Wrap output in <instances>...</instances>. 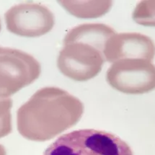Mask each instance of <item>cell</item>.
<instances>
[{"instance_id": "1", "label": "cell", "mask_w": 155, "mask_h": 155, "mask_svg": "<svg viewBox=\"0 0 155 155\" xmlns=\"http://www.w3.org/2000/svg\"><path fill=\"white\" fill-rule=\"evenodd\" d=\"M84 113L78 98L56 87L40 89L17 112V126L22 137L46 141L76 125Z\"/></svg>"}, {"instance_id": "2", "label": "cell", "mask_w": 155, "mask_h": 155, "mask_svg": "<svg viewBox=\"0 0 155 155\" xmlns=\"http://www.w3.org/2000/svg\"><path fill=\"white\" fill-rule=\"evenodd\" d=\"M116 31L107 25H79L68 32L57 58V67L64 76L74 81L90 80L101 71L107 41Z\"/></svg>"}, {"instance_id": "3", "label": "cell", "mask_w": 155, "mask_h": 155, "mask_svg": "<svg viewBox=\"0 0 155 155\" xmlns=\"http://www.w3.org/2000/svg\"><path fill=\"white\" fill-rule=\"evenodd\" d=\"M43 155H134L118 136L95 129H80L58 137Z\"/></svg>"}, {"instance_id": "4", "label": "cell", "mask_w": 155, "mask_h": 155, "mask_svg": "<svg viewBox=\"0 0 155 155\" xmlns=\"http://www.w3.org/2000/svg\"><path fill=\"white\" fill-rule=\"evenodd\" d=\"M39 62L31 54L0 46V97H9L38 78Z\"/></svg>"}, {"instance_id": "5", "label": "cell", "mask_w": 155, "mask_h": 155, "mask_svg": "<svg viewBox=\"0 0 155 155\" xmlns=\"http://www.w3.org/2000/svg\"><path fill=\"white\" fill-rule=\"evenodd\" d=\"M106 79L113 89L123 93H147L155 89V66L146 59L119 60L110 67Z\"/></svg>"}, {"instance_id": "6", "label": "cell", "mask_w": 155, "mask_h": 155, "mask_svg": "<svg viewBox=\"0 0 155 155\" xmlns=\"http://www.w3.org/2000/svg\"><path fill=\"white\" fill-rule=\"evenodd\" d=\"M7 30L23 37H38L52 30L54 15L41 4L23 3L15 5L5 14Z\"/></svg>"}, {"instance_id": "7", "label": "cell", "mask_w": 155, "mask_h": 155, "mask_svg": "<svg viewBox=\"0 0 155 155\" xmlns=\"http://www.w3.org/2000/svg\"><path fill=\"white\" fill-rule=\"evenodd\" d=\"M155 56V44L150 38L137 33H116L110 38L105 49L107 61L114 63L127 58L152 61Z\"/></svg>"}, {"instance_id": "8", "label": "cell", "mask_w": 155, "mask_h": 155, "mask_svg": "<svg viewBox=\"0 0 155 155\" xmlns=\"http://www.w3.org/2000/svg\"><path fill=\"white\" fill-rule=\"evenodd\" d=\"M58 3L68 12L79 18H97L104 15L112 7L113 2L59 1Z\"/></svg>"}, {"instance_id": "9", "label": "cell", "mask_w": 155, "mask_h": 155, "mask_svg": "<svg viewBox=\"0 0 155 155\" xmlns=\"http://www.w3.org/2000/svg\"><path fill=\"white\" fill-rule=\"evenodd\" d=\"M132 17L137 24L155 27V0L140 2L134 9Z\"/></svg>"}, {"instance_id": "10", "label": "cell", "mask_w": 155, "mask_h": 155, "mask_svg": "<svg viewBox=\"0 0 155 155\" xmlns=\"http://www.w3.org/2000/svg\"><path fill=\"white\" fill-rule=\"evenodd\" d=\"M12 100L10 97H0V138L6 137L12 132Z\"/></svg>"}, {"instance_id": "11", "label": "cell", "mask_w": 155, "mask_h": 155, "mask_svg": "<svg viewBox=\"0 0 155 155\" xmlns=\"http://www.w3.org/2000/svg\"><path fill=\"white\" fill-rule=\"evenodd\" d=\"M0 155H7L5 148L2 144H0Z\"/></svg>"}, {"instance_id": "12", "label": "cell", "mask_w": 155, "mask_h": 155, "mask_svg": "<svg viewBox=\"0 0 155 155\" xmlns=\"http://www.w3.org/2000/svg\"><path fill=\"white\" fill-rule=\"evenodd\" d=\"M2 30V24H1V20H0V31Z\"/></svg>"}]
</instances>
